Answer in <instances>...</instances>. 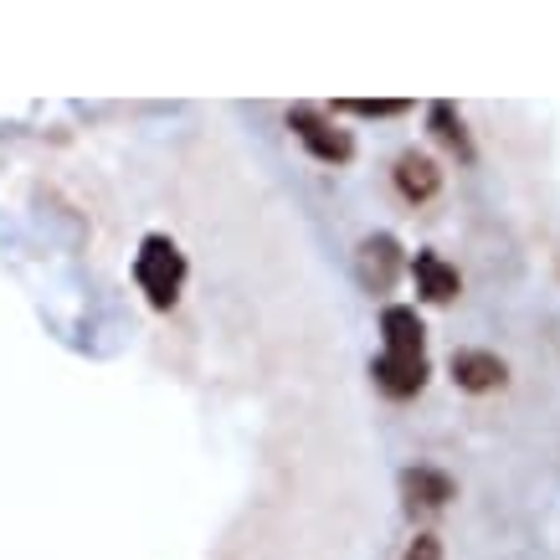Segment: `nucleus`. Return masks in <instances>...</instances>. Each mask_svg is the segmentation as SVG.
<instances>
[{
  "label": "nucleus",
  "mask_w": 560,
  "mask_h": 560,
  "mask_svg": "<svg viewBox=\"0 0 560 560\" xmlns=\"http://www.w3.org/2000/svg\"><path fill=\"white\" fill-rule=\"evenodd\" d=\"M289 129L304 139L308 150H314V160H324V165H345V160L355 154L350 135H345V129H335L329 119H319L314 108H293V114H289Z\"/></svg>",
  "instance_id": "f03ea898"
},
{
  "label": "nucleus",
  "mask_w": 560,
  "mask_h": 560,
  "mask_svg": "<svg viewBox=\"0 0 560 560\" xmlns=\"http://www.w3.org/2000/svg\"><path fill=\"white\" fill-rule=\"evenodd\" d=\"M411 278H417V293L432 299V304H453L463 293V278L453 262H442L438 253H417L411 257Z\"/></svg>",
  "instance_id": "20e7f679"
},
{
  "label": "nucleus",
  "mask_w": 560,
  "mask_h": 560,
  "mask_svg": "<svg viewBox=\"0 0 560 560\" xmlns=\"http://www.w3.org/2000/svg\"><path fill=\"white\" fill-rule=\"evenodd\" d=\"M504 360L489 355V350H458L453 355V381H458L463 390H474V396H483V390H499L504 386Z\"/></svg>",
  "instance_id": "423d86ee"
},
{
  "label": "nucleus",
  "mask_w": 560,
  "mask_h": 560,
  "mask_svg": "<svg viewBox=\"0 0 560 560\" xmlns=\"http://www.w3.org/2000/svg\"><path fill=\"white\" fill-rule=\"evenodd\" d=\"M371 375H375V386H381V396L411 401L427 386V355H381L371 365Z\"/></svg>",
  "instance_id": "7ed1b4c3"
},
{
  "label": "nucleus",
  "mask_w": 560,
  "mask_h": 560,
  "mask_svg": "<svg viewBox=\"0 0 560 560\" xmlns=\"http://www.w3.org/2000/svg\"><path fill=\"white\" fill-rule=\"evenodd\" d=\"M135 278H139V289L150 293L154 308H175L180 283H186V253L171 237H144L135 257Z\"/></svg>",
  "instance_id": "f257e3e1"
},
{
  "label": "nucleus",
  "mask_w": 560,
  "mask_h": 560,
  "mask_svg": "<svg viewBox=\"0 0 560 560\" xmlns=\"http://www.w3.org/2000/svg\"><path fill=\"white\" fill-rule=\"evenodd\" d=\"M401 493H407V504L417 510H442L447 499H458V489H453V478L438 474V468H407L401 474Z\"/></svg>",
  "instance_id": "6e6552de"
},
{
  "label": "nucleus",
  "mask_w": 560,
  "mask_h": 560,
  "mask_svg": "<svg viewBox=\"0 0 560 560\" xmlns=\"http://www.w3.org/2000/svg\"><path fill=\"white\" fill-rule=\"evenodd\" d=\"M432 124H438V135L453 144V150L468 154V135H463V119L453 114V103H432Z\"/></svg>",
  "instance_id": "9d476101"
},
{
  "label": "nucleus",
  "mask_w": 560,
  "mask_h": 560,
  "mask_svg": "<svg viewBox=\"0 0 560 560\" xmlns=\"http://www.w3.org/2000/svg\"><path fill=\"white\" fill-rule=\"evenodd\" d=\"M381 335H386V355H422V319H417V308L390 304L381 314Z\"/></svg>",
  "instance_id": "0eeeda50"
},
{
  "label": "nucleus",
  "mask_w": 560,
  "mask_h": 560,
  "mask_svg": "<svg viewBox=\"0 0 560 560\" xmlns=\"http://www.w3.org/2000/svg\"><path fill=\"white\" fill-rule=\"evenodd\" d=\"M396 272H401L396 237H365V247H360V283L371 293H386L396 283Z\"/></svg>",
  "instance_id": "39448f33"
},
{
  "label": "nucleus",
  "mask_w": 560,
  "mask_h": 560,
  "mask_svg": "<svg viewBox=\"0 0 560 560\" xmlns=\"http://www.w3.org/2000/svg\"><path fill=\"white\" fill-rule=\"evenodd\" d=\"M345 108H355V114H375V119H381V114H401L407 103L390 98V103H345Z\"/></svg>",
  "instance_id": "f8f14e48"
},
{
  "label": "nucleus",
  "mask_w": 560,
  "mask_h": 560,
  "mask_svg": "<svg viewBox=\"0 0 560 560\" xmlns=\"http://www.w3.org/2000/svg\"><path fill=\"white\" fill-rule=\"evenodd\" d=\"M401 560H442V540L438 535H417V540L407 545V556Z\"/></svg>",
  "instance_id": "9b49d317"
},
{
  "label": "nucleus",
  "mask_w": 560,
  "mask_h": 560,
  "mask_svg": "<svg viewBox=\"0 0 560 560\" xmlns=\"http://www.w3.org/2000/svg\"><path fill=\"white\" fill-rule=\"evenodd\" d=\"M396 186H401V196H407V201H427V196H438L442 175H438V165H432L427 154L407 150L401 160H396Z\"/></svg>",
  "instance_id": "1a4fd4ad"
}]
</instances>
